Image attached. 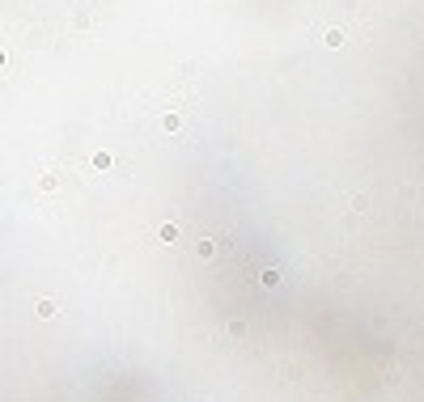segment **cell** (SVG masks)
Here are the masks:
<instances>
[{
  "label": "cell",
  "mask_w": 424,
  "mask_h": 402,
  "mask_svg": "<svg viewBox=\"0 0 424 402\" xmlns=\"http://www.w3.org/2000/svg\"><path fill=\"white\" fill-rule=\"evenodd\" d=\"M55 313H60V305H55V301H39V317H55Z\"/></svg>",
  "instance_id": "1"
}]
</instances>
